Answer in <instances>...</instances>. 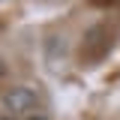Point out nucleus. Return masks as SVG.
<instances>
[{
    "label": "nucleus",
    "mask_w": 120,
    "mask_h": 120,
    "mask_svg": "<svg viewBox=\"0 0 120 120\" xmlns=\"http://www.w3.org/2000/svg\"><path fill=\"white\" fill-rule=\"evenodd\" d=\"M3 108L9 114H30L36 108V93L30 87H9L3 93Z\"/></svg>",
    "instance_id": "1"
},
{
    "label": "nucleus",
    "mask_w": 120,
    "mask_h": 120,
    "mask_svg": "<svg viewBox=\"0 0 120 120\" xmlns=\"http://www.w3.org/2000/svg\"><path fill=\"white\" fill-rule=\"evenodd\" d=\"M6 72H9V66H6V60L0 57V78H6Z\"/></svg>",
    "instance_id": "2"
}]
</instances>
